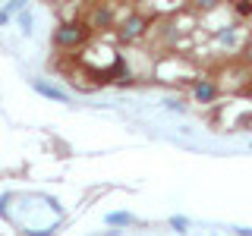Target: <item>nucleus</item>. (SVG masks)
I'll use <instances>...</instances> for the list:
<instances>
[{
    "instance_id": "nucleus-1",
    "label": "nucleus",
    "mask_w": 252,
    "mask_h": 236,
    "mask_svg": "<svg viewBox=\"0 0 252 236\" xmlns=\"http://www.w3.org/2000/svg\"><path fill=\"white\" fill-rule=\"evenodd\" d=\"M54 41L57 44H79V41H85V26H63L54 31Z\"/></svg>"
},
{
    "instance_id": "nucleus-2",
    "label": "nucleus",
    "mask_w": 252,
    "mask_h": 236,
    "mask_svg": "<svg viewBox=\"0 0 252 236\" xmlns=\"http://www.w3.org/2000/svg\"><path fill=\"white\" fill-rule=\"evenodd\" d=\"M35 88L41 91V94H47V98H54V101H66V91L54 88V85H47V82H41V79H38V82H35Z\"/></svg>"
},
{
    "instance_id": "nucleus-3",
    "label": "nucleus",
    "mask_w": 252,
    "mask_h": 236,
    "mask_svg": "<svg viewBox=\"0 0 252 236\" xmlns=\"http://www.w3.org/2000/svg\"><path fill=\"white\" fill-rule=\"evenodd\" d=\"M142 26H145L142 19H129V22H126V29H123V35L126 38H136V35H142Z\"/></svg>"
},
{
    "instance_id": "nucleus-4",
    "label": "nucleus",
    "mask_w": 252,
    "mask_h": 236,
    "mask_svg": "<svg viewBox=\"0 0 252 236\" xmlns=\"http://www.w3.org/2000/svg\"><path fill=\"white\" fill-rule=\"evenodd\" d=\"M195 94H199V101H208V98H215V85H199V88H195Z\"/></svg>"
},
{
    "instance_id": "nucleus-5",
    "label": "nucleus",
    "mask_w": 252,
    "mask_h": 236,
    "mask_svg": "<svg viewBox=\"0 0 252 236\" xmlns=\"http://www.w3.org/2000/svg\"><path fill=\"white\" fill-rule=\"evenodd\" d=\"M107 224H129V214H110Z\"/></svg>"
},
{
    "instance_id": "nucleus-6",
    "label": "nucleus",
    "mask_w": 252,
    "mask_h": 236,
    "mask_svg": "<svg viewBox=\"0 0 252 236\" xmlns=\"http://www.w3.org/2000/svg\"><path fill=\"white\" fill-rule=\"evenodd\" d=\"M170 224H173V227H177V230H180V233H183V230H186V220H183V217H173V220H170Z\"/></svg>"
},
{
    "instance_id": "nucleus-7",
    "label": "nucleus",
    "mask_w": 252,
    "mask_h": 236,
    "mask_svg": "<svg viewBox=\"0 0 252 236\" xmlns=\"http://www.w3.org/2000/svg\"><path fill=\"white\" fill-rule=\"evenodd\" d=\"M236 236H252V230H236Z\"/></svg>"
}]
</instances>
